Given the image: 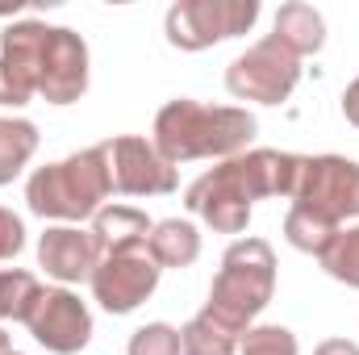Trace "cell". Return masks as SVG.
<instances>
[{"label":"cell","instance_id":"3957f363","mask_svg":"<svg viewBox=\"0 0 359 355\" xmlns=\"http://www.w3.org/2000/svg\"><path fill=\"white\" fill-rule=\"evenodd\" d=\"M109 196H113V184H109L104 142H96L88 151H76L59 163L38 168L25 184L29 213H38L46 222H63V226L92 222Z\"/></svg>","mask_w":359,"mask_h":355},{"label":"cell","instance_id":"6da1fadb","mask_svg":"<svg viewBox=\"0 0 359 355\" xmlns=\"http://www.w3.org/2000/svg\"><path fill=\"white\" fill-rule=\"evenodd\" d=\"M297 159L288 151H243L234 159H222V168L205 172L188 184L184 205L217 234H243L251 226V205L268 196H288L297 180Z\"/></svg>","mask_w":359,"mask_h":355},{"label":"cell","instance_id":"44dd1931","mask_svg":"<svg viewBox=\"0 0 359 355\" xmlns=\"http://www.w3.org/2000/svg\"><path fill=\"white\" fill-rule=\"evenodd\" d=\"M334 234H339L334 226H326V222H318V217H309V213H301V209L288 205V213H284V239H288L297 251H305V255H322V251L330 247Z\"/></svg>","mask_w":359,"mask_h":355},{"label":"cell","instance_id":"7a4b0ae2","mask_svg":"<svg viewBox=\"0 0 359 355\" xmlns=\"http://www.w3.org/2000/svg\"><path fill=\"white\" fill-rule=\"evenodd\" d=\"M259 134L255 113L238 109V105H201L176 96L155 113V151L176 168L192 159H234L243 155Z\"/></svg>","mask_w":359,"mask_h":355},{"label":"cell","instance_id":"4316f807","mask_svg":"<svg viewBox=\"0 0 359 355\" xmlns=\"http://www.w3.org/2000/svg\"><path fill=\"white\" fill-rule=\"evenodd\" d=\"M8 351H13V347H8V335L0 330V355H8Z\"/></svg>","mask_w":359,"mask_h":355},{"label":"cell","instance_id":"4fadbf2b","mask_svg":"<svg viewBox=\"0 0 359 355\" xmlns=\"http://www.w3.org/2000/svg\"><path fill=\"white\" fill-rule=\"evenodd\" d=\"M100 264V247L92 239V230L84 226H46L42 239H38V267L59 280L63 288L67 284H80L92 280V272Z\"/></svg>","mask_w":359,"mask_h":355},{"label":"cell","instance_id":"ba28073f","mask_svg":"<svg viewBox=\"0 0 359 355\" xmlns=\"http://www.w3.org/2000/svg\"><path fill=\"white\" fill-rule=\"evenodd\" d=\"M50 25L46 21H13L0 34V105L21 109L42 88V55H46Z\"/></svg>","mask_w":359,"mask_h":355},{"label":"cell","instance_id":"9c48e42d","mask_svg":"<svg viewBox=\"0 0 359 355\" xmlns=\"http://www.w3.org/2000/svg\"><path fill=\"white\" fill-rule=\"evenodd\" d=\"M159 276L163 267L151 260L147 247L138 251H117V255H100V264L92 272V297L104 314L121 318V314H134L155 288H159Z\"/></svg>","mask_w":359,"mask_h":355},{"label":"cell","instance_id":"ac0fdd59","mask_svg":"<svg viewBox=\"0 0 359 355\" xmlns=\"http://www.w3.org/2000/svg\"><path fill=\"white\" fill-rule=\"evenodd\" d=\"M238 335H230L217 318H209L205 309L192 318V322H184V330H180V355H238Z\"/></svg>","mask_w":359,"mask_h":355},{"label":"cell","instance_id":"277c9868","mask_svg":"<svg viewBox=\"0 0 359 355\" xmlns=\"http://www.w3.org/2000/svg\"><path fill=\"white\" fill-rule=\"evenodd\" d=\"M271 297H276V251L268 239L251 234V239H238L226 247L205 314L243 339L255 326V318L271 305Z\"/></svg>","mask_w":359,"mask_h":355},{"label":"cell","instance_id":"52a82bcc","mask_svg":"<svg viewBox=\"0 0 359 355\" xmlns=\"http://www.w3.org/2000/svg\"><path fill=\"white\" fill-rule=\"evenodd\" d=\"M297 84H301V59L271 34L247 46L226 67V92L255 105H284Z\"/></svg>","mask_w":359,"mask_h":355},{"label":"cell","instance_id":"7c38bea8","mask_svg":"<svg viewBox=\"0 0 359 355\" xmlns=\"http://www.w3.org/2000/svg\"><path fill=\"white\" fill-rule=\"evenodd\" d=\"M84 92H88V42L67 25H50L38 96L46 105H76Z\"/></svg>","mask_w":359,"mask_h":355},{"label":"cell","instance_id":"7402d4cb","mask_svg":"<svg viewBox=\"0 0 359 355\" xmlns=\"http://www.w3.org/2000/svg\"><path fill=\"white\" fill-rule=\"evenodd\" d=\"M297 335L288 326H251L238 343V355H297Z\"/></svg>","mask_w":359,"mask_h":355},{"label":"cell","instance_id":"d6986e66","mask_svg":"<svg viewBox=\"0 0 359 355\" xmlns=\"http://www.w3.org/2000/svg\"><path fill=\"white\" fill-rule=\"evenodd\" d=\"M42 293H46V288L38 284L34 272H21V267L0 272V318L29 322V314H34V305L42 301Z\"/></svg>","mask_w":359,"mask_h":355},{"label":"cell","instance_id":"5b68a950","mask_svg":"<svg viewBox=\"0 0 359 355\" xmlns=\"http://www.w3.org/2000/svg\"><path fill=\"white\" fill-rule=\"evenodd\" d=\"M288 201L292 209L343 230L347 217H359V163L347 155H301Z\"/></svg>","mask_w":359,"mask_h":355},{"label":"cell","instance_id":"83f0119b","mask_svg":"<svg viewBox=\"0 0 359 355\" xmlns=\"http://www.w3.org/2000/svg\"><path fill=\"white\" fill-rule=\"evenodd\" d=\"M8 355H21V351H8Z\"/></svg>","mask_w":359,"mask_h":355},{"label":"cell","instance_id":"5bb4252c","mask_svg":"<svg viewBox=\"0 0 359 355\" xmlns=\"http://www.w3.org/2000/svg\"><path fill=\"white\" fill-rule=\"evenodd\" d=\"M155 222L134 209V205H104L96 217H92V239L100 247V255H117V251H138L147 247Z\"/></svg>","mask_w":359,"mask_h":355},{"label":"cell","instance_id":"8fae6325","mask_svg":"<svg viewBox=\"0 0 359 355\" xmlns=\"http://www.w3.org/2000/svg\"><path fill=\"white\" fill-rule=\"evenodd\" d=\"M25 326H29L34 343H42L46 351H55V355H76L92 343L88 305L72 288H63V284L42 293V301L34 305V314H29Z\"/></svg>","mask_w":359,"mask_h":355},{"label":"cell","instance_id":"e0dca14e","mask_svg":"<svg viewBox=\"0 0 359 355\" xmlns=\"http://www.w3.org/2000/svg\"><path fill=\"white\" fill-rule=\"evenodd\" d=\"M38 151V126L29 117H0V184H13Z\"/></svg>","mask_w":359,"mask_h":355},{"label":"cell","instance_id":"cb8c5ba5","mask_svg":"<svg viewBox=\"0 0 359 355\" xmlns=\"http://www.w3.org/2000/svg\"><path fill=\"white\" fill-rule=\"evenodd\" d=\"M21 247H25V226H21V217L0 205V260H17Z\"/></svg>","mask_w":359,"mask_h":355},{"label":"cell","instance_id":"ffe728a7","mask_svg":"<svg viewBox=\"0 0 359 355\" xmlns=\"http://www.w3.org/2000/svg\"><path fill=\"white\" fill-rule=\"evenodd\" d=\"M318 264H322L326 276H334L339 284L359 288V222L347 226V230H339V234L330 239V247L318 255Z\"/></svg>","mask_w":359,"mask_h":355},{"label":"cell","instance_id":"30bf717a","mask_svg":"<svg viewBox=\"0 0 359 355\" xmlns=\"http://www.w3.org/2000/svg\"><path fill=\"white\" fill-rule=\"evenodd\" d=\"M109 184L121 196H168L176 192V168L155 151V142L138 134H121L104 142Z\"/></svg>","mask_w":359,"mask_h":355},{"label":"cell","instance_id":"603a6c76","mask_svg":"<svg viewBox=\"0 0 359 355\" xmlns=\"http://www.w3.org/2000/svg\"><path fill=\"white\" fill-rule=\"evenodd\" d=\"M126 355H180V330L168 322H147L130 335Z\"/></svg>","mask_w":359,"mask_h":355},{"label":"cell","instance_id":"484cf974","mask_svg":"<svg viewBox=\"0 0 359 355\" xmlns=\"http://www.w3.org/2000/svg\"><path fill=\"white\" fill-rule=\"evenodd\" d=\"M313 355H359V343H351V339H326V343H318Z\"/></svg>","mask_w":359,"mask_h":355},{"label":"cell","instance_id":"2e32d148","mask_svg":"<svg viewBox=\"0 0 359 355\" xmlns=\"http://www.w3.org/2000/svg\"><path fill=\"white\" fill-rule=\"evenodd\" d=\"M147 251L159 267H188L201 255V234L184 217H163V222H155V230L147 239Z\"/></svg>","mask_w":359,"mask_h":355},{"label":"cell","instance_id":"8992f818","mask_svg":"<svg viewBox=\"0 0 359 355\" xmlns=\"http://www.w3.org/2000/svg\"><path fill=\"white\" fill-rule=\"evenodd\" d=\"M259 21V0H176L163 17V34L176 51H209L226 38H243Z\"/></svg>","mask_w":359,"mask_h":355},{"label":"cell","instance_id":"d4e9b609","mask_svg":"<svg viewBox=\"0 0 359 355\" xmlns=\"http://www.w3.org/2000/svg\"><path fill=\"white\" fill-rule=\"evenodd\" d=\"M343 117L359 130V76L347 84V92H343Z\"/></svg>","mask_w":359,"mask_h":355},{"label":"cell","instance_id":"9a60e30c","mask_svg":"<svg viewBox=\"0 0 359 355\" xmlns=\"http://www.w3.org/2000/svg\"><path fill=\"white\" fill-rule=\"evenodd\" d=\"M271 38H280L297 59H305V55H318V51L326 46V21H322V13H318L313 4L288 0V4H280V13H276Z\"/></svg>","mask_w":359,"mask_h":355}]
</instances>
